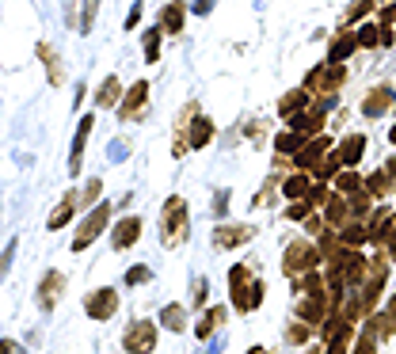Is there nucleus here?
<instances>
[{
    "mask_svg": "<svg viewBox=\"0 0 396 354\" xmlns=\"http://www.w3.org/2000/svg\"><path fill=\"white\" fill-rule=\"evenodd\" d=\"M229 293H233L236 313H251V308H259V301H263V282L251 278L244 263H236V267L229 271Z\"/></svg>",
    "mask_w": 396,
    "mask_h": 354,
    "instance_id": "f257e3e1",
    "label": "nucleus"
},
{
    "mask_svg": "<svg viewBox=\"0 0 396 354\" xmlns=\"http://www.w3.org/2000/svg\"><path fill=\"white\" fill-rule=\"evenodd\" d=\"M107 221H111V202H95V206L84 214L80 229H76V236H73V251H88V248H92L95 240L103 236Z\"/></svg>",
    "mask_w": 396,
    "mask_h": 354,
    "instance_id": "f03ea898",
    "label": "nucleus"
},
{
    "mask_svg": "<svg viewBox=\"0 0 396 354\" xmlns=\"http://www.w3.org/2000/svg\"><path fill=\"white\" fill-rule=\"evenodd\" d=\"M343 80H347V69H343V65L324 61V65H316V69L309 73L305 88H309V95H316V99H332L339 88H343Z\"/></svg>",
    "mask_w": 396,
    "mask_h": 354,
    "instance_id": "7ed1b4c3",
    "label": "nucleus"
},
{
    "mask_svg": "<svg viewBox=\"0 0 396 354\" xmlns=\"http://www.w3.org/2000/svg\"><path fill=\"white\" fill-rule=\"evenodd\" d=\"M321 248L309 244V240H290L286 244V256H282V271L290 274V278H297V274L305 271H316V263H321Z\"/></svg>",
    "mask_w": 396,
    "mask_h": 354,
    "instance_id": "20e7f679",
    "label": "nucleus"
},
{
    "mask_svg": "<svg viewBox=\"0 0 396 354\" xmlns=\"http://www.w3.org/2000/svg\"><path fill=\"white\" fill-rule=\"evenodd\" d=\"M160 236L164 244H183L187 240V202L179 194H172L168 202H164V221H160Z\"/></svg>",
    "mask_w": 396,
    "mask_h": 354,
    "instance_id": "39448f33",
    "label": "nucleus"
},
{
    "mask_svg": "<svg viewBox=\"0 0 396 354\" xmlns=\"http://www.w3.org/2000/svg\"><path fill=\"white\" fill-rule=\"evenodd\" d=\"M126 354H152V347H157V324L152 320H134V324L126 328Z\"/></svg>",
    "mask_w": 396,
    "mask_h": 354,
    "instance_id": "423d86ee",
    "label": "nucleus"
},
{
    "mask_svg": "<svg viewBox=\"0 0 396 354\" xmlns=\"http://www.w3.org/2000/svg\"><path fill=\"white\" fill-rule=\"evenodd\" d=\"M328 152H332V137H328V134H316V137H309L301 149L293 152V164H297L301 172H309V168H316V164L328 157Z\"/></svg>",
    "mask_w": 396,
    "mask_h": 354,
    "instance_id": "0eeeda50",
    "label": "nucleus"
},
{
    "mask_svg": "<svg viewBox=\"0 0 396 354\" xmlns=\"http://www.w3.org/2000/svg\"><path fill=\"white\" fill-rule=\"evenodd\" d=\"M328 103H332V99H328ZM328 103L321 99V103H313V107L297 110V115L290 118V130H297V134H305V137H316V134H321V126H324Z\"/></svg>",
    "mask_w": 396,
    "mask_h": 354,
    "instance_id": "6e6552de",
    "label": "nucleus"
},
{
    "mask_svg": "<svg viewBox=\"0 0 396 354\" xmlns=\"http://www.w3.org/2000/svg\"><path fill=\"white\" fill-rule=\"evenodd\" d=\"M84 313L92 320H111L118 313V293L111 290V286H103V290H92L84 297Z\"/></svg>",
    "mask_w": 396,
    "mask_h": 354,
    "instance_id": "1a4fd4ad",
    "label": "nucleus"
},
{
    "mask_svg": "<svg viewBox=\"0 0 396 354\" xmlns=\"http://www.w3.org/2000/svg\"><path fill=\"white\" fill-rule=\"evenodd\" d=\"M145 103H149V80L130 84V92L123 95V103H118V115H123V123H134V118L145 115Z\"/></svg>",
    "mask_w": 396,
    "mask_h": 354,
    "instance_id": "9d476101",
    "label": "nucleus"
},
{
    "mask_svg": "<svg viewBox=\"0 0 396 354\" xmlns=\"http://www.w3.org/2000/svg\"><path fill=\"white\" fill-rule=\"evenodd\" d=\"M61 290H65V274L61 271H46V278L38 282V293H35V301H38L42 313H53V308H58Z\"/></svg>",
    "mask_w": 396,
    "mask_h": 354,
    "instance_id": "9b49d317",
    "label": "nucleus"
},
{
    "mask_svg": "<svg viewBox=\"0 0 396 354\" xmlns=\"http://www.w3.org/2000/svg\"><path fill=\"white\" fill-rule=\"evenodd\" d=\"M251 236H256V229H251V225H229V221H225V225L214 229V248L217 251H229V248H236V244H248Z\"/></svg>",
    "mask_w": 396,
    "mask_h": 354,
    "instance_id": "f8f14e48",
    "label": "nucleus"
},
{
    "mask_svg": "<svg viewBox=\"0 0 396 354\" xmlns=\"http://www.w3.org/2000/svg\"><path fill=\"white\" fill-rule=\"evenodd\" d=\"M335 271L343 274V286H358V290H362V282H366V274H370V263H366V256H362V251L350 248L347 259L339 263Z\"/></svg>",
    "mask_w": 396,
    "mask_h": 354,
    "instance_id": "ddd939ff",
    "label": "nucleus"
},
{
    "mask_svg": "<svg viewBox=\"0 0 396 354\" xmlns=\"http://www.w3.org/2000/svg\"><path fill=\"white\" fill-rule=\"evenodd\" d=\"M92 126H95V115H84L80 123H76L73 149H69V175L80 172V164H84V145H88V134H92Z\"/></svg>",
    "mask_w": 396,
    "mask_h": 354,
    "instance_id": "4468645a",
    "label": "nucleus"
},
{
    "mask_svg": "<svg viewBox=\"0 0 396 354\" xmlns=\"http://www.w3.org/2000/svg\"><path fill=\"white\" fill-rule=\"evenodd\" d=\"M137 236H141V217H123V221H115L111 248H115V251H126V248L137 244Z\"/></svg>",
    "mask_w": 396,
    "mask_h": 354,
    "instance_id": "2eb2a0df",
    "label": "nucleus"
},
{
    "mask_svg": "<svg viewBox=\"0 0 396 354\" xmlns=\"http://www.w3.org/2000/svg\"><path fill=\"white\" fill-rule=\"evenodd\" d=\"M396 103V92H392V88H370V92H366V99H362V115H366V118H377V115H385V110H389Z\"/></svg>",
    "mask_w": 396,
    "mask_h": 354,
    "instance_id": "dca6fc26",
    "label": "nucleus"
},
{
    "mask_svg": "<svg viewBox=\"0 0 396 354\" xmlns=\"http://www.w3.org/2000/svg\"><path fill=\"white\" fill-rule=\"evenodd\" d=\"M76 206H80V191H65V198H61L58 206H53V214H50V221H46V229H50V232L65 229V225H69V217L76 214Z\"/></svg>",
    "mask_w": 396,
    "mask_h": 354,
    "instance_id": "f3484780",
    "label": "nucleus"
},
{
    "mask_svg": "<svg viewBox=\"0 0 396 354\" xmlns=\"http://www.w3.org/2000/svg\"><path fill=\"white\" fill-rule=\"evenodd\" d=\"M324 221L332 229H343L347 221H350V202H347V194H332L324 202Z\"/></svg>",
    "mask_w": 396,
    "mask_h": 354,
    "instance_id": "a211bd4d",
    "label": "nucleus"
},
{
    "mask_svg": "<svg viewBox=\"0 0 396 354\" xmlns=\"http://www.w3.org/2000/svg\"><path fill=\"white\" fill-rule=\"evenodd\" d=\"M35 53H38V58H42V65H46V76H50V84L53 88H61V80H65V65H61V58H58V50H53L50 46V42H38V46H35Z\"/></svg>",
    "mask_w": 396,
    "mask_h": 354,
    "instance_id": "6ab92c4d",
    "label": "nucleus"
},
{
    "mask_svg": "<svg viewBox=\"0 0 396 354\" xmlns=\"http://www.w3.org/2000/svg\"><path fill=\"white\" fill-rule=\"evenodd\" d=\"M118 103H123V84H118V76H107V80L95 88V107L99 110H111Z\"/></svg>",
    "mask_w": 396,
    "mask_h": 354,
    "instance_id": "aec40b11",
    "label": "nucleus"
},
{
    "mask_svg": "<svg viewBox=\"0 0 396 354\" xmlns=\"http://www.w3.org/2000/svg\"><path fill=\"white\" fill-rule=\"evenodd\" d=\"M214 141V123L206 115H194L191 118V134H187V145L191 149H206Z\"/></svg>",
    "mask_w": 396,
    "mask_h": 354,
    "instance_id": "412c9836",
    "label": "nucleus"
},
{
    "mask_svg": "<svg viewBox=\"0 0 396 354\" xmlns=\"http://www.w3.org/2000/svg\"><path fill=\"white\" fill-rule=\"evenodd\" d=\"M355 50H358V35H350V31H343V35H335V38H332V46H328V61L343 65V61H347Z\"/></svg>",
    "mask_w": 396,
    "mask_h": 354,
    "instance_id": "4be33fe9",
    "label": "nucleus"
},
{
    "mask_svg": "<svg viewBox=\"0 0 396 354\" xmlns=\"http://www.w3.org/2000/svg\"><path fill=\"white\" fill-rule=\"evenodd\" d=\"M335 152L343 157V168H355V164L362 160V152H366V134H350V137H343V145H339Z\"/></svg>",
    "mask_w": 396,
    "mask_h": 354,
    "instance_id": "5701e85b",
    "label": "nucleus"
},
{
    "mask_svg": "<svg viewBox=\"0 0 396 354\" xmlns=\"http://www.w3.org/2000/svg\"><path fill=\"white\" fill-rule=\"evenodd\" d=\"M396 225V214L392 209H377V214H373V221H370V244H385V236H389V229Z\"/></svg>",
    "mask_w": 396,
    "mask_h": 354,
    "instance_id": "b1692460",
    "label": "nucleus"
},
{
    "mask_svg": "<svg viewBox=\"0 0 396 354\" xmlns=\"http://www.w3.org/2000/svg\"><path fill=\"white\" fill-rule=\"evenodd\" d=\"M183 16H187V4H183V0H172V4L164 8V16H160L164 35H179V31H183Z\"/></svg>",
    "mask_w": 396,
    "mask_h": 354,
    "instance_id": "393cba45",
    "label": "nucleus"
},
{
    "mask_svg": "<svg viewBox=\"0 0 396 354\" xmlns=\"http://www.w3.org/2000/svg\"><path fill=\"white\" fill-rule=\"evenodd\" d=\"M305 107H309V88H293V92H286V95H282L278 115H282V118H293L297 110H305Z\"/></svg>",
    "mask_w": 396,
    "mask_h": 354,
    "instance_id": "a878e982",
    "label": "nucleus"
},
{
    "mask_svg": "<svg viewBox=\"0 0 396 354\" xmlns=\"http://www.w3.org/2000/svg\"><path fill=\"white\" fill-rule=\"evenodd\" d=\"M309 191H313V183H309V175H305L301 168H297L290 179L282 183V194L290 198V202H297V198H309Z\"/></svg>",
    "mask_w": 396,
    "mask_h": 354,
    "instance_id": "bb28decb",
    "label": "nucleus"
},
{
    "mask_svg": "<svg viewBox=\"0 0 396 354\" xmlns=\"http://www.w3.org/2000/svg\"><path fill=\"white\" fill-rule=\"evenodd\" d=\"M373 328H377V335L381 339H389V335H396V293L389 297V305L377 313V320H373Z\"/></svg>",
    "mask_w": 396,
    "mask_h": 354,
    "instance_id": "cd10ccee",
    "label": "nucleus"
},
{
    "mask_svg": "<svg viewBox=\"0 0 396 354\" xmlns=\"http://www.w3.org/2000/svg\"><path fill=\"white\" fill-rule=\"evenodd\" d=\"M339 240H343L347 248H358V244H366V240H370V229L362 225V221H347V225L339 229Z\"/></svg>",
    "mask_w": 396,
    "mask_h": 354,
    "instance_id": "c85d7f7f",
    "label": "nucleus"
},
{
    "mask_svg": "<svg viewBox=\"0 0 396 354\" xmlns=\"http://www.w3.org/2000/svg\"><path fill=\"white\" fill-rule=\"evenodd\" d=\"M335 191L350 198V194L366 191V179H362V175H358V172H350V168H347V172H339V175H335Z\"/></svg>",
    "mask_w": 396,
    "mask_h": 354,
    "instance_id": "c756f323",
    "label": "nucleus"
},
{
    "mask_svg": "<svg viewBox=\"0 0 396 354\" xmlns=\"http://www.w3.org/2000/svg\"><path fill=\"white\" fill-rule=\"evenodd\" d=\"M222 320H225V308H206L202 320L194 324V335H198V339H210V335H214V328L222 324Z\"/></svg>",
    "mask_w": 396,
    "mask_h": 354,
    "instance_id": "7c9ffc66",
    "label": "nucleus"
},
{
    "mask_svg": "<svg viewBox=\"0 0 396 354\" xmlns=\"http://www.w3.org/2000/svg\"><path fill=\"white\" fill-rule=\"evenodd\" d=\"M339 168H343V157H339V152L332 149L313 172H316V179H321V183H328V179H335V175H339Z\"/></svg>",
    "mask_w": 396,
    "mask_h": 354,
    "instance_id": "2f4dec72",
    "label": "nucleus"
},
{
    "mask_svg": "<svg viewBox=\"0 0 396 354\" xmlns=\"http://www.w3.org/2000/svg\"><path fill=\"white\" fill-rule=\"evenodd\" d=\"M305 141H309L305 134H297V130H286V134H278V137H274V149H278L282 157H293V152L301 149Z\"/></svg>",
    "mask_w": 396,
    "mask_h": 354,
    "instance_id": "473e14b6",
    "label": "nucleus"
},
{
    "mask_svg": "<svg viewBox=\"0 0 396 354\" xmlns=\"http://www.w3.org/2000/svg\"><path fill=\"white\" fill-rule=\"evenodd\" d=\"M160 324L168 328V331H183L187 328V313H183V305H168L160 313Z\"/></svg>",
    "mask_w": 396,
    "mask_h": 354,
    "instance_id": "72a5a7b5",
    "label": "nucleus"
},
{
    "mask_svg": "<svg viewBox=\"0 0 396 354\" xmlns=\"http://www.w3.org/2000/svg\"><path fill=\"white\" fill-rule=\"evenodd\" d=\"M99 4H103V0H84L80 4V35H92V27H95V16H99Z\"/></svg>",
    "mask_w": 396,
    "mask_h": 354,
    "instance_id": "f704fd0d",
    "label": "nucleus"
},
{
    "mask_svg": "<svg viewBox=\"0 0 396 354\" xmlns=\"http://www.w3.org/2000/svg\"><path fill=\"white\" fill-rule=\"evenodd\" d=\"M160 35H164V27H149L145 35H141V42H145V61H149V65L160 58Z\"/></svg>",
    "mask_w": 396,
    "mask_h": 354,
    "instance_id": "c9c22d12",
    "label": "nucleus"
},
{
    "mask_svg": "<svg viewBox=\"0 0 396 354\" xmlns=\"http://www.w3.org/2000/svg\"><path fill=\"white\" fill-rule=\"evenodd\" d=\"M350 335H355V331H350V324H343V328H339L332 339H328V350H324V354H347V347H350Z\"/></svg>",
    "mask_w": 396,
    "mask_h": 354,
    "instance_id": "e433bc0d",
    "label": "nucleus"
},
{
    "mask_svg": "<svg viewBox=\"0 0 396 354\" xmlns=\"http://www.w3.org/2000/svg\"><path fill=\"white\" fill-rule=\"evenodd\" d=\"M358 46H362V50H373V46H381V27H373V24L358 27Z\"/></svg>",
    "mask_w": 396,
    "mask_h": 354,
    "instance_id": "4c0bfd02",
    "label": "nucleus"
},
{
    "mask_svg": "<svg viewBox=\"0 0 396 354\" xmlns=\"http://www.w3.org/2000/svg\"><path fill=\"white\" fill-rule=\"evenodd\" d=\"M366 191H370V194H389V191H392V183H389V175H385V168L373 172L370 179H366Z\"/></svg>",
    "mask_w": 396,
    "mask_h": 354,
    "instance_id": "58836bf2",
    "label": "nucleus"
},
{
    "mask_svg": "<svg viewBox=\"0 0 396 354\" xmlns=\"http://www.w3.org/2000/svg\"><path fill=\"white\" fill-rule=\"evenodd\" d=\"M99 194H103V183H99V179H88V183H84V191H80V206L92 209V206L99 202Z\"/></svg>",
    "mask_w": 396,
    "mask_h": 354,
    "instance_id": "ea45409f",
    "label": "nucleus"
},
{
    "mask_svg": "<svg viewBox=\"0 0 396 354\" xmlns=\"http://www.w3.org/2000/svg\"><path fill=\"white\" fill-rule=\"evenodd\" d=\"M373 4H377V0H355V4L347 8V24H358L362 16H370V12H373Z\"/></svg>",
    "mask_w": 396,
    "mask_h": 354,
    "instance_id": "a19ab883",
    "label": "nucleus"
},
{
    "mask_svg": "<svg viewBox=\"0 0 396 354\" xmlns=\"http://www.w3.org/2000/svg\"><path fill=\"white\" fill-rule=\"evenodd\" d=\"M309 214H313V202H309V198H297V202L286 209V221H305Z\"/></svg>",
    "mask_w": 396,
    "mask_h": 354,
    "instance_id": "79ce46f5",
    "label": "nucleus"
},
{
    "mask_svg": "<svg viewBox=\"0 0 396 354\" xmlns=\"http://www.w3.org/2000/svg\"><path fill=\"white\" fill-rule=\"evenodd\" d=\"M286 339L297 343V347H301V343H309V324H305V320H297V324H290V328H286Z\"/></svg>",
    "mask_w": 396,
    "mask_h": 354,
    "instance_id": "37998d69",
    "label": "nucleus"
},
{
    "mask_svg": "<svg viewBox=\"0 0 396 354\" xmlns=\"http://www.w3.org/2000/svg\"><path fill=\"white\" fill-rule=\"evenodd\" d=\"M347 202H350V214H355V217H362V214H366V209H370V191H358V194H350Z\"/></svg>",
    "mask_w": 396,
    "mask_h": 354,
    "instance_id": "c03bdc74",
    "label": "nucleus"
},
{
    "mask_svg": "<svg viewBox=\"0 0 396 354\" xmlns=\"http://www.w3.org/2000/svg\"><path fill=\"white\" fill-rule=\"evenodd\" d=\"M149 278H152L149 267H130V271H126V286H145Z\"/></svg>",
    "mask_w": 396,
    "mask_h": 354,
    "instance_id": "a18cd8bd",
    "label": "nucleus"
},
{
    "mask_svg": "<svg viewBox=\"0 0 396 354\" xmlns=\"http://www.w3.org/2000/svg\"><path fill=\"white\" fill-rule=\"evenodd\" d=\"M328 198H332V191H328V183H313V191H309V202H313V206H324Z\"/></svg>",
    "mask_w": 396,
    "mask_h": 354,
    "instance_id": "49530a36",
    "label": "nucleus"
},
{
    "mask_svg": "<svg viewBox=\"0 0 396 354\" xmlns=\"http://www.w3.org/2000/svg\"><path fill=\"white\" fill-rule=\"evenodd\" d=\"M373 335H377V328H366V331H362V339H358L355 354H373Z\"/></svg>",
    "mask_w": 396,
    "mask_h": 354,
    "instance_id": "de8ad7c7",
    "label": "nucleus"
},
{
    "mask_svg": "<svg viewBox=\"0 0 396 354\" xmlns=\"http://www.w3.org/2000/svg\"><path fill=\"white\" fill-rule=\"evenodd\" d=\"M19 248V240H12V244H8V251H4V256H0V278H4V274H8V267H12V251Z\"/></svg>",
    "mask_w": 396,
    "mask_h": 354,
    "instance_id": "09e8293b",
    "label": "nucleus"
},
{
    "mask_svg": "<svg viewBox=\"0 0 396 354\" xmlns=\"http://www.w3.org/2000/svg\"><path fill=\"white\" fill-rule=\"evenodd\" d=\"M137 19H141V0H134V8H130V16H126V31H134V27H137Z\"/></svg>",
    "mask_w": 396,
    "mask_h": 354,
    "instance_id": "8fccbe9b",
    "label": "nucleus"
},
{
    "mask_svg": "<svg viewBox=\"0 0 396 354\" xmlns=\"http://www.w3.org/2000/svg\"><path fill=\"white\" fill-rule=\"evenodd\" d=\"M385 256H389V259H396V225L389 229V236H385Z\"/></svg>",
    "mask_w": 396,
    "mask_h": 354,
    "instance_id": "3c124183",
    "label": "nucleus"
},
{
    "mask_svg": "<svg viewBox=\"0 0 396 354\" xmlns=\"http://www.w3.org/2000/svg\"><path fill=\"white\" fill-rule=\"evenodd\" d=\"M0 354H24V347L16 339H0Z\"/></svg>",
    "mask_w": 396,
    "mask_h": 354,
    "instance_id": "603ef678",
    "label": "nucleus"
},
{
    "mask_svg": "<svg viewBox=\"0 0 396 354\" xmlns=\"http://www.w3.org/2000/svg\"><path fill=\"white\" fill-rule=\"evenodd\" d=\"M210 8H214V0H194L191 12H194V16H210Z\"/></svg>",
    "mask_w": 396,
    "mask_h": 354,
    "instance_id": "864d4df0",
    "label": "nucleus"
},
{
    "mask_svg": "<svg viewBox=\"0 0 396 354\" xmlns=\"http://www.w3.org/2000/svg\"><path fill=\"white\" fill-rule=\"evenodd\" d=\"M305 229H309V232H321V217L309 214V217H305Z\"/></svg>",
    "mask_w": 396,
    "mask_h": 354,
    "instance_id": "5fc2aeb1",
    "label": "nucleus"
},
{
    "mask_svg": "<svg viewBox=\"0 0 396 354\" xmlns=\"http://www.w3.org/2000/svg\"><path fill=\"white\" fill-rule=\"evenodd\" d=\"M385 175H389V183H392V191H396V160L385 164Z\"/></svg>",
    "mask_w": 396,
    "mask_h": 354,
    "instance_id": "6e6d98bb",
    "label": "nucleus"
},
{
    "mask_svg": "<svg viewBox=\"0 0 396 354\" xmlns=\"http://www.w3.org/2000/svg\"><path fill=\"white\" fill-rule=\"evenodd\" d=\"M305 354H324V350H321V347H316V343H313V347H309V350H305Z\"/></svg>",
    "mask_w": 396,
    "mask_h": 354,
    "instance_id": "4d7b16f0",
    "label": "nucleus"
},
{
    "mask_svg": "<svg viewBox=\"0 0 396 354\" xmlns=\"http://www.w3.org/2000/svg\"><path fill=\"white\" fill-rule=\"evenodd\" d=\"M389 141H392V145H396V126H392V130H389Z\"/></svg>",
    "mask_w": 396,
    "mask_h": 354,
    "instance_id": "13d9d810",
    "label": "nucleus"
},
{
    "mask_svg": "<svg viewBox=\"0 0 396 354\" xmlns=\"http://www.w3.org/2000/svg\"><path fill=\"white\" fill-rule=\"evenodd\" d=\"M248 354H267V350H263V347H251V350H248Z\"/></svg>",
    "mask_w": 396,
    "mask_h": 354,
    "instance_id": "bf43d9fd",
    "label": "nucleus"
}]
</instances>
